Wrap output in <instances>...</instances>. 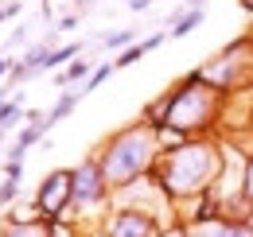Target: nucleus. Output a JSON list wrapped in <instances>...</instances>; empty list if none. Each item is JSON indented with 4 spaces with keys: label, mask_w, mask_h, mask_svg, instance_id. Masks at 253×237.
<instances>
[{
    "label": "nucleus",
    "mask_w": 253,
    "mask_h": 237,
    "mask_svg": "<svg viewBox=\"0 0 253 237\" xmlns=\"http://www.w3.org/2000/svg\"><path fill=\"white\" fill-rule=\"evenodd\" d=\"M113 70H117V62H109V59H105V62H97V66H94V74H90V82L78 89V93H82V97H86V93H94L101 82H109V78H113Z\"/></svg>",
    "instance_id": "obj_13"
},
{
    "label": "nucleus",
    "mask_w": 253,
    "mask_h": 237,
    "mask_svg": "<svg viewBox=\"0 0 253 237\" xmlns=\"http://www.w3.org/2000/svg\"><path fill=\"white\" fill-rule=\"evenodd\" d=\"M191 237H253V226L246 218H218V222H211V226L191 230Z\"/></svg>",
    "instance_id": "obj_7"
},
{
    "label": "nucleus",
    "mask_w": 253,
    "mask_h": 237,
    "mask_svg": "<svg viewBox=\"0 0 253 237\" xmlns=\"http://www.w3.org/2000/svg\"><path fill=\"white\" fill-rule=\"evenodd\" d=\"M97 43L121 55V51H128V47L136 43V28H117V31H101V35H97Z\"/></svg>",
    "instance_id": "obj_11"
},
{
    "label": "nucleus",
    "mask_w": 253,
    "mask_h": 237,
    "mask_svg": "<svg viewBox=\"0 0 253 237\" xmlns=\"http://www.w3.org/2000/svg\"><path fill=\"white\" fill-rule=\"evenodd\" d=\"M24 39H28V31H24V28H16L12 35H8V47H16V43H24Z\"/></svg>",
    "instance_id": "obj_20"
},
{
    "label": "nucleus",
    "mask_w": 253,
    "mask_h": 237,
    "mask_svg": "<svg viewBox=\"0 0 253 237\" xmlns=\"http://www.w3.org/2000/svg\"><path fill=\"white\" fill-rule=\"evenodd\" d=\"M160 237H191V226L183 222V218H175V222L164 226V234H160Z\"/></svg>",
    "instance_id": "obj_16"
},
{
    "label": "nucleus",
    "mask_w": 253,
    "mask_h": 237,
    "mask_svg": "<svg viewBox=\"0 0 253 237\" xmlns=\"http://www.w3.org/2000/svg\"><path fill=\"white\" fill-rule=\"evenodd\" d=\"M12 66H16V59H4V55H0V82L12 74Z\"/></svg>",
    "instance_id": "obj_19"
},
{
    "label": "nucleus",
    "mask_w": 253,
    "mask_h": 237,
    "mask_svg": "<svg viewBox=\"0 0 253 237\" xmlns=\"http://www.w3.org/2000/svg\"><path fill=\"white\" fill-rule=\"evenodd\" d=\"M20 198H24V183H16V179H0V210L8 214Z\"/></svg>",
    "instance_id": "obj_12"
},
{
    "label": "nucleus",
    "mask_w": 253,
    "mask_h": 237,
    "mask_svg": "<svg viewBox=\"0 0 253 237\" xmlns=\"http://www.w3.org/2000/svg\"><path fill=\"white\" fill-rule=\"evenodd\" d=\"M113 187L101 171L97 156H86L78 167H74V210H105L113 202Z\"/></svg>",
    "instance_id": "obj_6"
},
{
    "label": "nucleus",
    "mask_w": 253,
    "mask_h": 237,
    "mask_svg": "<svg viewBox=\"0 0 253 237\" xmlns=\"http://www.w3.org/2000/svg\"><path fill=\"white\" fill-rule=\"evenodd\" d=\"M246 222H250V226H253V210H250V214H246Z\"/></svg>",
    "instance_id": "obj_22"
},
{
    "label": "nucleus",
    "mask_w": 253,
    "mask_h": 237,
    "mask_svg": "<svg viewBox=\"0 0 253 237\" xmlns=\"http://www.w3.org/2000/svg\"><path fill=\"white\" fill-rule=\"evenodd\" d=\"M238 4H242V12H250V16H253V0H238Z\"/></svg>",
    "instance_id": "obj_21"
},
{
    "label": "nucleus",
    "mask_w": 253,
    "mask_h": 237,
    "mask_svg": "<svg viewBox=\"0 0 253 237\" xmlns=\"http://www.w3.org/2000/svg\"><path fill=\"white\" fill-rule=\"evenodd\" d=\"M222 109H226V97L211 82H203V86L175 82L168 89V117H164V124L183 132L187 140H199V136H211L218 128Z\"/></svg>",
    "instance_id": "obj_3"
},
{
    "label": "nucleus",
    "mask_w": 253,
    "mask_h": 237,
    "mask_svg": "<svg viewBox=\"0 0 253 237\" xmlns=\"http://www.w3.org/2000/svg\"><path fill=\"white\" fill-rule=\"evenodd\" d=\"M90 74H94V62H90V59H74L70 66H63V70L55 74V86L66 89V86H78V82L86 86V82H90Z\"/></svg>",
    "instance_id": "obj_8"
},
{
    "label": "nucleus",
    "mask_w": 253,
    "mask_h": 237,
    "mask_svg": "<svg viewBox=\"0 0 253 237\" xmlns=\"http://www.w3.org/2000/svg\"><path fill=\"white\" fill-rule=\"evenodd\" d=\"M35 210L47 226H59L66 222V214L74 210V167H55L39 179L35 187Z\"/></svg>",
    "instance_id": "obj_4"
},
{
    "label": "nucleus",
    "mask_w": 253,
    "mask_h": 237,
    "mask_svg": "<svg viewBox=\"0 0 253 237\" xmlns=\"http://www.w3.org/2000/svg\"><path fill=\"white\" fill-rule=\"evenodd\" d=\"M78 97H82L78 89H63V93L55 97V105L47 109V124H59V120H66L74 109H78Z\"/></svg>",
    "instance_id": "obj_9"
},
{
    "label": "nucleus",
    "mask_w": 253,
    "mask_h": 237,
    "mask_svg": "<svg viewBox=\"0 0 253 237\" xmlns=\"http://www.w3.org/2000/svg\"><path fill=\"white\" fill-rule=\"evenodd\" d=\"M222 175H226V148L214 136H199V140H187L179 148L164 152L144 179L168 195L171 206H187L199 195L214 191Z\"/></svg>",
    "instance_id": "obj_1"
},
{
    "label": "nucleus",
    "mask_w": 253,
    "mask_h": 237,
    "mask_svg": "<svg viewBox=\"0 0 253 237\" xmlns=\"http://www.w3.org/2000/svg\"><path fill=\"white\" fill-rule=\"evenodd\" d=\"M4 159H8V163H24V159H28V148H20V144H12V148L4 152Z\"/></svg>",
    "instance_id": "obj_17"
},
{
    "label": "nucleus",
    "mask_w": 253,
    "mask_h": 237,
    "mask_svg": "<svg viewBox=\"0 0 253 237\" xmlns=\"http://www.w3.org/2000/svg\"><path fill=\"white\" fill-rule=\"evenodd\" d=\"M250 47H253V28H250Z\"/></svg>",
    "instance_id": "obj_23"
},
{
    "label": "nucleus",
    "mask_w": 253,
    "mask_h": 237,
    "mask_svg": "<svg viewBox=\"0 0 253 237\" xmlns=\"http://www.w3.org/2000/svg\"><path fill=\"white\" fill-rule=\"evenodd\" d=\"M125 8H132V12H148L152 0H125Z\"/></svg>",
    "instance_id": "obj_18"
},
{
    "label": "nucleus",
    "mask_w": 253,
    "mask_h": 237,
    "mask_svg": "<svg viewBox=\"0 0 253 237\" xmlns=\"http://www.w3.org/2000/svg\"><path fill=\"white\" fill-rule=\"evenodd\" d=\"M86 237H101V234H86Z\"/></svg>",
    "instance_id": "obj_24"
},
{
    "label": "nucleus",
    "mask_w": 253,
    "mask_h": 237,
    "mask_svg": "<svg viewBox=\"0 0 253 237\" xmlns=\"http://www.w3.org/2000/svg\"><path fill=\"white\" fill-rule=\"evenodd\" d=\"M242 198L253 210V152L246 156V163H242Z\"/></svg>",
    "instance_id": "obj_14"
},
{
    "label": "nucleus",
    "mask_w": 253,
    "mask_h": 237,
    "mask_svg": "<svg viewBox=\"0 0 253 237\" xmlns=\"http://www.w3.org/2000/svg\"><path fill=\"white\" fill-rule=\"evenodd\" d=\"M144 55H148V47H144V39H140V43H132L128 51H121V55H117L113 62H117V70H121V66H132V62H140Z\"/></svg>",
    "instance_id": "obj_15"
},
{
    "label": "nucleus",
    "mask_w": 253,
    "mask_h": 237,
    "mask_svg": "<svg viewBox=\"0 0 253 237\" xmlns=\"http://www.w3.org/2000/svg\"><path fill=\"white\" fill-rule=\"evenodd\" d=\"M0 140H4V132H0Z\"/></svg>",
    "instance_id": "obj_25"
},
{
    "label": "nucleus",
    "mask_w": 253,
    "mask_h": 237,
    "mask_svg": "<svg viewBox=\"0 0 253 237\" xmlns=\"http://www.w3.org/2000/svg\"><path fill=\"white\" fill-rule=\"evenodd\" d=\"M0 237H59V230L47 222H28V226H4L0 222Z\"/></svg>",
    "instance_id": "obj_10"
},
{
    "label": "nucleus",
    "mask_w": 253,
    "mask_h": 237,
    "mask_svg": "<svg viewBox=\"0 0 253 237\" xmlns=\"http://www.w3.org/2000/svg\"><path fill=\"white\" fill-rule=\"evenodd\" d=\"M97 234L101 237H160L164 234V222H160L156 210H148V206L117 202V206L101 218Z\"/></svg>",
    "instance_id": "obj_5"
},
{
    "label": "nucleus",
    "mask_w": 253,
    "mask_h": 237,
    "mask_svg": "<svg viewBox=\"0 0 253 237\" xmlns=\"http://www.w3.org/2000/svg\"><path fill=\"white\" fill-rule=\"evenodd\" d=\"M94 156H97V163H101V171H105V179H109V187H113V195H121L128 187H136L140 179L156 167V159L164 156V148H160L152 124L132 120L125 128L109 132V136L97 144Z\"/></svg>",
    "instance_id": "obj_2"
}]
</instances>
